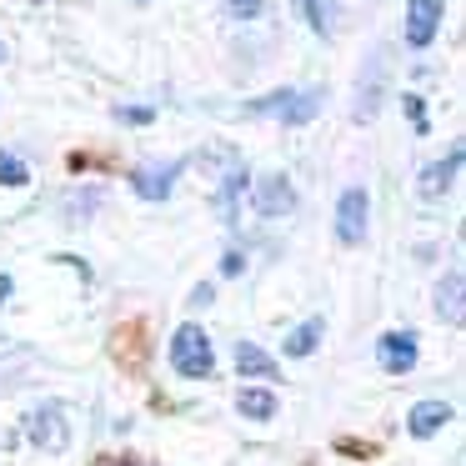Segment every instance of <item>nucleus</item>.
I'll return each mask as SVG.
<instances>
[{"label": "nucleus", "instance_id": "11", "mask_svg": "<svg viewBox=\"0 0 466 466\" xmlns=\"http://www.w3.org/2000/svg\"><path fill=\"white\" fill-rule=\"evenodd\" d=\"M241 191H246V166L231 161V171L221 176V191H216V206H221V221L236 226V206H241Z\"/></svg>", "mask_w": 466, "mask_h": 466}, {"label": "nucleus", "instance_id": "12", "mask_svg": "<svg viewBox=\"0 0 466 466\" xmlns=\"http://www.w3.org/2000/svg\"><path fill=\"white\" fill-rule=\"evenodd\" d=\"M461 286H466V281H461V271H451V276L441 281V291H436V311H441L451 326H461V321H466V291H461Z\"/></svg>", "mask_w": 466, "mask_h": 466}, {"label": "nucleus", "instance_id": "10", "mask_svg": "<svg viewBox=\"0 0 466 466\" xmlns=\"http://www.w3.org/2000/svg\"><path fill=\"white\" fill-rule=\"evenodd\" d=\"M446 421H451V406L446 401H421V406H411V416H406V431L426 441V436H436Z\"/></svg>", "mask_w": 466, "mask_h": 466}, {"label": "nucleus", "instance_id": "21", "mask_svg": "<svg viewBox=\"0 0 466 466\" xmlns=\"http://www.w3.org/2000/svg\"><path fill=\"white\" fill-rule=\"evenodd\" d=\"M406 116H411V121H416V131H426V111H421V101H416V96H411V101H406Z\"/></svg>", "mask_w": 466, "mask_h": 466}, {"label": "nucleus", "instance_id": "2", "mask_svg": "<svg viewBox=\"0 0 466 466\" xmlns=\"http://www.w3.org/2000/svg\"><path fill=\"white\" fill-rule=\"evenodd\" d=\"M25 436H31L41 451H66L71 446V426H66V411H61V401H41V406H31L25 411Z\"/></svg>", "mask_w": 466, "mask_h": 466}, {"label": "nucleus", "instance_id": "1", "mask_svg": "<svg viewBox=\"0 0 466 466\" xmlns=\"http://www.w3.org/2000/svg\"><path fill=\"white\" fill-rule=\"evenodd\" d=\"M171 366H176L181 376H191V381H206V376L216 371L211 336H206L201 326H181V331L171 336Z\"/></svg>", "mask_w": 466, "mask_h": 466}, {"label": "nucleus", "instance_id": "14", "mask_svg": "<svg viewBox=\"0 0 466 466\" xmlns=\"http://www.w3.org/2000/svg\"><path fill=\"white\" fill-rule=\"evenodd\" d=\"M236 371H241V376H276L281 366H276L256 341H241V346H236Z\"/></svg>", "mask_w": 466, "mask_h": 466}, {"label": "nucleus", "instance_id": "17", "mask_svg": "<svg viewBox=\"0 0 466 466\" xmlns=\"http://www.w3.org/2000/svg\"><path fill=\"white\" fill-rule=\"evenodd\" d=\"M376 96H381V56H371V66H366V96H361V106H356V116L371 121V116H376Z\"/></svg>", "mask_w": 466, "mask_h": 466}, {"label": "nucleus", "instance_id": "3", "mask_svg": "<svg viewBox=\"0 0 466 466\" xmlns=\"http://www.w3.org/2000/svg\"><path fill=\"white\" fill-rule=\"evenodd\" d=\"M316 106H321V91H276L266 101H251L246 116H281L286 126H301L316 116Z\"/></svg>", "mask_w": 466, "mask_h": 466}, {"label": "nucleus", "instance_id": "26", "mask_svg": "<svg viewBox=\"0 0 466 466\" xmlns=\"http://www.w3.org/2000/svg\"><path fill=\"white\" fill-rule=\"evenodd\" d=\"M96 466H126V461H96Z\"/></svg>", "mask_w": 466, "mask_h": 466}, {"label": "nucleus", "instance_id": "13", "mask_svg": "<svg viewBox=\"0 0 466 466\" xmlns=\"http://www.w3.org/2000/svg\"><path fill=\"white\" fill-rule=\"evenodd\" d=\"M236 406H241L251 421H271V416H276V391H266V386H241Z\"/></svg>", "mask_w": 466, "mask_h": 466}, {"label": "nucleus", "instance_id": "8", "mask_svg": "<svg viewBox=\"0 0 466 466\" xmlns=\"http://www.w3.org/2000/svg\"><path fill=\"white\" fill-rule=\"evenodd\" d=\"M291 206H296V191H291L286 176H266V181L256 186V211L261 216H286Z\"/></svg>", "mask_w": 466, "mask_h": 466}, {"label": "nucleus", "instance_id": "20", "mask_svg": "<svg viewBox=\"0 0 466 466\" xmlns=\"http://www.w3.org/2000/svg\"><path fill=\"white\" fill-rule=\"evenodd\" d=\"M241 271H246V256L241 251H226L221 256V276H241Z\"/></svg>", "mask_w": 466, "mask_h": 466}, {"label": "nucleus", "instance_id": "23", "mask_svg": "<svg viewBox=\"0 0 466 466\" xmlns=\"http://www.w3.org/2000/svg\"><path fill=\"white\" fill-rule=\"evenodd\" d=\"M211 296H216L211 286H196V291H191V306H211Z\"/></svg>", "mask_w": 466, "mask_h": 466}, {"label": "nucleus", "instance_id": "16", "mask_svg": "<svg viewBox=\"0 0 466 466\" xmlns=\"http://www.w3.org/2000/svg\"><path fill=\"white\" fill-rule=\"evenodd\" d=\"M306 15V25H311L316 35H331L336 31V0H296Z\"/></svg>", "mask_w": 466, "mask_h": 466}, {"label": "nucleus", "instance_id": "18", "mask_svg": "<svg viewBox=\"0 0 466 466\" xmlns=\"http://www.w3.org/2000/svg\"><path fill=\"white\" fill-rule=\"evenodd\" d=\"M25 181H31V171L11 151H0V186H25Z\"/></svg>", "mask_w": 466, "mask_h": 466}, {"label": "nucleus", "instance_id": "7", "mask_svg": "<svg viewBox=\"0 0 466 466\" xmlns=\"http://www.w3.org/2000/svg\"><path fill=\"white\" fill-rule=\"evenodd\" d=\"M376 361H381V371L406 376L416 366V331H386L376 346Z\"/></svg>", "mask_w": 466, "mask_h": 466}, {"label": "nucleus", "instance_id": "19", "mask_svg": "<svg viewBox=\"0 0 466 466\" xmlns=\"http://www.w3.org/2000/svg\"><path fill=\"white\" fill-rule=\"evenodd\" d=\"M226 11L241 15V21H256L261 15V0H226Z\"/></svg>", "mask_w": 466, "mask_h": 466}, {"label": "nucleus", "instance_id": "24", "mask_svg": "<svg viewBox=\"0 0 466 466\" xmlns=\"http://www.w3.org/2000/svg\"><path fill=\"white\" fill-rule=\"evenodd\" d=\"M5 296H11V276H0V301H5Z\"/></svg>", "mask_w": 466, "mask_h": 466}, {"label": "nucleus", "instance_id": "9", "mask_svg": "<svg viewBox=\"0 0 466 466\" xmlns=\"http://www.w3.org/2000/svg\"><path fill=\"white\" fill-rule=\"evenodd\" d=\"M456 171H461V146H456L446 161H436V166H426V171H421V196H426V201H436V196L451 191Z\"/></svg>", "mask_w": 466, "mask_h": 466}, {"label": "nucleus", "instance_id": "25", "mask_svg": "<svg viewBox=\"0 0 466 466\" xmlns=\"http://www.w3.org/2000/svg\"><path fill=\"white\" fill-rule=\"evenodd\" d=\"M5 351H11V341H5V336H0V356H5Z\"/></svg>", "mask_w": 466, "mask_h": 466}, {"label": "nucleus", "instance_id": "22", "mask_svg": "<svg viewBox=\"0 0 466 466\" xmlns=\"http://www.w3.org/2000/svg\"><path fill=\"white\" fill-rule=\"evenodd\" d=\"M121 121H136V126H141V121H151V111H146V106H126Z\"/></svg>", "mask_w": 466, "mask_h": 466}, {"label": "nucleus", "instance_id": "15", "mask_svg": "<svg viewBox=\"0 0 466 466\" xmlns=\"http://www.w3.org/2000/svg\"><path fill=\"white\" fill-rule=\"evenodd\" d=\"M321 331H326V326H321V316H311V321H301L291 336H286V356H296V361H301V356H311L316 346H321Z\"/></svg>", "mask_w": 466, "mask_h": 466}, {"label": "nucleus", "instance_id": "6", "mask_svg": "<svg viewBox=\"0 0 466 466\" xmlns=\"http://www.w3.org/2000/svg\"><path fill=\"white\" fill-rule=\"evenodd\" d=\"M366 211H371L366 191H361V186H351V191L341 196V206H336V236H341L346 246H356L366 236Z\"/></svg>", "mask_w": 466, "mask_h": 466}, {"label": "nucleus", "instance_id": "5", "mask_svg": "<svg viewBox=\"0 0 466 466\" xmlns=\"http://www.w3.org/2000/svg\"><path fill=\"white\" fill-rule=\"evenodd\" d=\"M176 176H181V161H146V166H136L131 171V186H136V196H146V201H166L171 196V186H176Z\"/></svg>", "mask_w": 466, "mask_h": 466}, {"label": "nucleus", "instance_id": "4", "mask_svg": "<svg viewBox=\"0 0 466 466\" xmlns=\"http://www.w3.org/2000/svg\"><path fill=\"white\" fill-rule=\"evenodd\" d=\"M441 0H411V5H406V46H416V51H421V46H431L436 41V31H441Z\"/></svg>", "mask_w": 466, "mask_h": 466}, {"label": "nucleus", "instance_id": "27", "mask_svg": "<svg viewBox=\"0 0 466 466\" xmlns=\"http://www.w3.org/2000/svg\"><path fill=\"white\" fill-rule=\"evenodd\" d=\"M0 56H5V51H0Z\"/></svg>", "mask_w": 466, "mask_h": 466}]
</instances>
